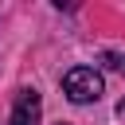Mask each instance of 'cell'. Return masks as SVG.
<instances>
[{"label": "cell", "instance_id": "cell-1", "mask_svg": "<svg viewBox=\"0 0 125 125\" xmlns=\"http://www.w3.org/2000/svg\"><path fill=\"white\" fill-rule=\"evenodd\" d=\"M62 94H66L70 102L86 105V102H98V98L105 94V82H102V74H98L94 66H74V70L62 74Z\"/></svg>", "mask_w": 125, "mask_h": 125}, {"label": "cell", "instance_id": "cell-4", "mask_svg": "<svg viewBox=\"0 0 125 125\" xmlns=\"http://www.w3.org/2000/svg\"><path fill=\"white\" fill-rule=\"evenodd\" d=\"M117 113H121V117H125V98H121V105H117Z\"/></svg>", "mask_w": 125, "mask_h": 125}, {"label": "cell", "instance_id": "cell-3", "mask_svg": "<svg viewBox=\"0 0 125 125\" xmlns=\"http://www.w3.org/2000/svg\"><path fill=\"white\" fill-rule=\"evenodd\" d=\"M102 66L113 74H125V51H102Z\"/></svg>", "mask_w": 125, "mask_h": 125}, {"label": "cell", "instance_id": "cell-2", "mask_svg": "<svg viewBox=\"0 0 125 125\" xmlns=\"http://www.w3.org/2000/svg\"><path fill=\"white\" fill-rule=\"evenodd\" d=\"M39 113H43L39 90H20V98H16V109H12L8 125H39Z\"/></svg>", "mask_w": 125, "mask_h": 125}]
</instances>
